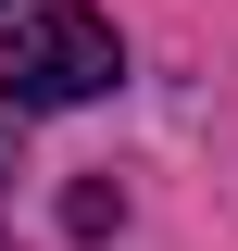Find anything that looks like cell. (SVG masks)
<instances>
[{
    "instance_id": "1",
    "label": "cell",
    "mask_w": 238,
    "mask_h": 251,
    "mask_svg": "<svg viewBox=\"0 0 238 251\" xmlns=\"http://www.w3.org/2000/svg\"><path fill=\"white\" fill-rule=\"evenodd\" d=\"M113 75H125L113 13H88V0L0 13V100H13V113H75V100H100Z\"/></svg>"
},
{
    "instance_id": "2",
    "label": "cell",
    "mask_w": 238,
    "mask_h": 251,
    "mask_svg": "<svg viewBox=\"0 0 238 251\" xmlns=\"http://www.w3.org/2000/svg\"><path fill=\"white\" fill-rule=\"evenodd\" d=\"M0 13H13V0H0Z\"/></svg>"
}]
</instances>
